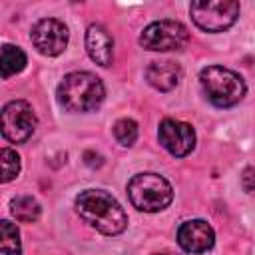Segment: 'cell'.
<instances>
[{
    "mask_svg": "<svg viewBox=\"0 0 255 255\" xmlns=\"http://www.w3.org/2000/svg\"><path fill=\"white\" fill-rule=\"evenodd\" d=\"M68 28L56 18H42L32 26L30 40L42 56H58L68 46Z\"/></svg>",
    "mask_w": 255,
    "mask_h": 255,
    "instance_id": "ba28073f",
    "label": "cell"
},
{
    "mask_svg": "<svg viewBox=\"0 0 255 255\" xmlns=\"http://www.w3.org/2000/svg\"><path fill=\"white\" fill-rule=\"evenodd\" d=\"M191 20L205 32H223L235 24L239 18V2L219 0V2H193L189 6Z\"/></svg>",
    "mask_w": 255,
    "mask_h": 255,
    "instance_id": "8992f818",
    "label": "cell"
},
{
    "mask_svg": "<svg viewBox=\"0 0 255 255\" xmlns=\"http://www.w3.org/2000/svg\"><path fill=\"white\" fill-rule=\"evenodd\" d=\"M76 213L104 235H120L128 227V215L114 195L104 189H86L76 201Z\"/></svg>",
    "mask_w": 255,
    "mask_h": 255,
    "instance_id": "6da1fadb",
    "label": "cell"
},
{
    "mask_svg": "<svg viewBox=\"0 0 255 255\" xmlns=\"http://www.w3.org/2000/svg\"><path fill=\"white\" fill-rule=\"evenodd\" d=\"M153 255H175V253H153Z\"/></svg>",
    "mask_w": 255,
    "mask_h": 255,
    "instance_id": "d6986e66",
    "label": "cell"
},
{
    "mask_svg": "<svg viewBox=\"0 0 255 255\" xmlns=\"http://www.w3.org/2000/svg\"><path fill=\"white\" fill-rule=\"evenodd\" d=\"M58 104L74 114L94 112L106 98L102 80L92 72H70L58 84Z\"/></svg>",
    "mask_w": 255,
    "mask_h": 255,
    "instance_id": "7a4b0ae2",
    "label": "cell"
},
{
    "mask_svg": "<svg viewBox=\"0 0 255 255\" xmlns=\"http://www.w3.org/2000/svg\"><path fill=\"white\" fill-rule=\"evenodd\" d=\"M199 82L207 100L217 108H231L239 104L247 92L243 78L223 66H207L199 74Z\"/></svg>",
    "mask_w": 255,
    "mask_h": 255,
    "instance_id": "3957f363",
    "label": "cell"
},
{
    "mask_svg": "<svg viewBox=\"0 0 255 255\" xmlns=\"http://www.w3.org/2000/svg\"><path fill=\"white\" fill-rule=\"evenodd\" d=\"M181 78V68L171 62V60H161V62H151L145 68V80L151 88L159 92H169L179 84Z\"/></svg>",
    "mask_w": 255,
    "mask_h": 255,
    "instance_id": "7c38bea8",
    "label": "cell"
},
{
    "mask_svg": "<svg viewBox=\"0 0 255 255\" xmlns=\"http://www.w3.org/2000/svg\"><path fill=\"white\" fill-rule=\"evenodd\" d=\"M34 108L24 100H12L2 108V135L12 143H24L36 129Z\"/></svg>",
    "mask_w": 255,
    "mask_h": 255,
    "instance_id": "52a82bcc",
    "label": "cell"
},
{
    "mask_svg": "<svg viewBox=\"0 0 255 255\" xmlns=\"http://www.w3.org/2000/svg\"><path fill=\"white\" fill-rule=\"evenodd\" d=\"M189 40L187 28L177 20H157L143 28L139 34V46L149 52L181 50Z\"/></svg>",
    "mask_w": 255,
    "mask_h": 255,
    "instance_id": "5b68a950",
    "label": "cell"
},
{
    "mask_svg": "<svg viewBox=\"0 0 255 255\" xmlns=\"http://www.w3.org/2000/svg\"><path fill=\"white\" fill-rule=\"evenodd\" d=\"M157 139H159L161 147L167 149L175 157H183V155L191 153V149L195 147L193 128L189 124L173 120V118H165V120L159 122Z\"/></svg>",
    "mask_w": 255,
    "mask_h": 255,
    "instance_id": "9c48e42d",
    "label": "cell"
},
{
    "mask_svg": "<svg viewBox=\"0 0 255 255\" xmlns=\"http://www.w3.org/2000/svg\"><path fill=\"white\" fill-rule=\"evenodd\" d=\"M114 137L118 139V143L129 147L135 143L137 139V124L129 118H124V120H118L114 124Z\"/></svg>",
    "mask_w": 255,
    "mask_h": 255,
    "instance_id": "2e32d148",
    "label": "cell"
},
{
    "mask_svg": "<svg viewBox=\"0 0 255 255\" xmlns=\"http://www.w3.org/2000/svg\"><path fill=\"white\" fill-rule=\"evenodd\" d=\"M0 255H22L18 227L8 219L0 221Z\"/></svg>",
    "mask_w": 255,
    "mask_h": 255,
    "instance_id": "9a60e30c",
    "label": "cell"
},
{
    "mask_svg": "<svg viewBox=\"0 0 255 255\" xmlns=\"http://www.w3.org/2000/svg\"><path fill=\"white\" fill-rule=\"evenodd\" d=\"M86 50L88 56L100 64V66H110L114 60V40L108 34V30L100 24H92L86 30Z\"/></svg>",
    "mask_w": 255,
    "mask_h": 255,
    "instance_id": "8fae6325",
    "label": "cell"
},
{
    "mask_svg": "<svg viewBox=\"0 0 255 255\" xmlns=\"http://www.w3.org/2000/svg\"><path fill=\"white\" fill-rule=\"evenodd\" d=\"M10 211H12V215H14L18 221H22V223H32V221H36V219L40 217L42 207H40V203H38L34 197H30V195H20V197H14V199H12Z\"/></svg>",
    "mask_w": 255,
    "mask_h": 255,
    "instance_id": "5bb4252c",
    "label": "cell"
},
{
    "mask_svg": "<svg viewBox=\"0 0 255 255\" xmlns=\"http://www.w3.org/2000/svg\"><path fill=\"white\" fill-rule=\"evenodd\" d=\"M177 243L187 253H205L215 243V231L213 227L203 219H189L179 225L177 229Z\"/></svg>",
    "mask_w": 255,
    "mask_h": 255,
    "instance_id": "30bf717a",
    "label": "cell"
},
{
    "mask_svg": "<svg viewBox=\"0 0 255 255\" xmlns=\"http://www.w3.org/2000/svg\"><path fill=\"white\" fill-rule=\"evenodd\" d=\"M0 159H2V181L8 183L20 173V155L10 147H2Z\"/></svg>",
    "mask_w": 255,
    "mask_h": 255,
    "instance_id": "e0dca14e",
    "label": "cell"
},
{
    "mask_svg": "<svg viewBox=\"0 0 255 255\" xmlns=\"http://www.w3.org/2000/svg\"><path fill=\"white\" fill-rule=\"evenodd\" d=\"M26 54L22 48L12 46V44H4L2 46V58H0V70H2V78L8 80L10 76H16L18 72H22L26 68Z\"/></svg>",
    "mask_w": 255,
    "mask_h": 255,
    "instance_id": "4fadbf2b",
    "label": "cell"
},
{
    "mask_svg": "<svg viewBox=\"0 0 255 255\" xmlns=\"http://www.w3.org/2000/svg\"><path fill=\"white\" fill-rule=\"evenodd\" d=\"M241 183H243L245 191L255 193V163L243 169V173H241Z\"/></svg>",
    "mask_w": 255,
    "mask_h": 255,
    "instance_id": "ac0fdd59",
    "label": "cell"
},
{
    "mask_svg": "<svg viewBox=\"0 0 255 255\" xmlns=\"http://www.w3.org/2000/svg\"><path fill=\"white\" fill-rule=\"evenodd\" d=\"M128 197L131 205L145 213H157L165 209L173 199L171 183L159 173H137L128 181Z\"/></svg>",
    "mask_w": 255,
    "mask_h": 255,
    "instance_id": "277c9868",
    "label": "cell"
}]
</instances>
